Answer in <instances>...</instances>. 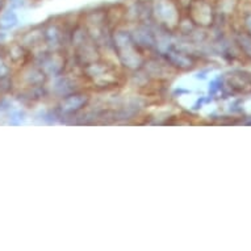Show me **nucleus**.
<instances>
[{
	"instance_id": "39448f33",
	"label": "nucleus",
	"mask_w": 251,
	"mask_h": 251,
	"mask_svg": "<svg viewBox=\"0 0 251 251\" xmlns=\"http://www.w3.org/2000/svg\"><path fill=\"white\" fill-rule=\"evenodd\" d=\"M5 3H7V0H0V13H1V11L4 9Z\"/></svg>"
},
{
	"instance_id": "423d86ee",
	"label": "nucleus",
	"mask_w": 251,
	"mask_h": 251,
	"mask_svg": "<svg viewBox=\"0 0 251 251\" xmlns=\"http://www.w3.org/2000/svg\"><path fill=\"white\" fill-rule=\"evenodd\" d=\"M246 25H247V28H249V30H250V33H251V16H249L246 19Z\"/></svg>"
},
{
	"instance_id": "f257e3e1",
	"label": "nucleus",
	"mask_w": 251,
	"mask_h": 251,
	"mask_svg": "<svg viewBox=\"0 0 251 251\" xmlns=\"http://www.w3.org/2000/svg\"><path fill=\"white\" fill-rule=\"evenodd\" d=\"M181 11L174 0H152V21L162 28H169V24H176Z\"/></svg>"
},
{
	"instance_id": "f03ea898",
	"label": "nucleus",
	"mask_w": 251,
	"mask_h": 251,
	"mask_svg": "<svg viewBox=\"0 0 251 251\" xmlns=\"http://www.w3.org/2000/svg\"><path fill=\"white\" fill-rule=\"evenodd\" d=\"M185 12L195 25H209L214 20L213 8L206 0H194Z\"/></svg>"
},
{
	"instance_id": "7ed1b4c3",
	"label": "nucleus",
	"mask_w": 251,
	"mask_h": 251,
	"mask_svg": "<svg viewBox=\"0 0 251 251\" xmlns=\"http://www.w3.org/2000/svg\"><path fill=\"white\" fill-rule=\"evenodd\" d=\"M87 101H88V96L79 92H73L70 95L63 96L61 101L62 113H67V115L76 113L83 107H86Z\"/></svg>"
},
{
	"instance_id": "20e7f679",
	"label": "nucleus",
	"mask_w": 251,
	"mask_h": 251,
	"mask_svg": "<svg viewBox=\"0 0 251 251\" xmlns=\"http://www.w3.org/2000/svg\"><path fill=\"white\" fill-rule=\"evenodd\" d=\"M17 21H19V17L13 8L5 9V11L3 9L0 13V28L4 30L13 28L15 25H17Z\"/></svg>"
}]
</instances>
